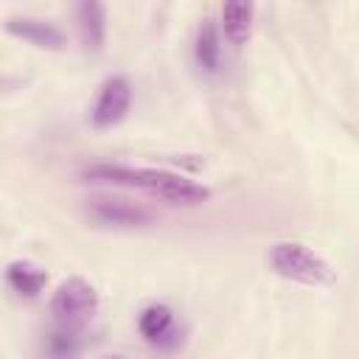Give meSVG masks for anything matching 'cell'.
I'll list each match as a JSON object with an SVG mask.
<instances>
[{"mask_svg":"<svg viewBox=\"0 0 359 359\" xmlns=\"http://www.w3.org/2000/svg\"><path fill=\"white\" fill-rule=\"evenodd\" d=\"M6 28L28 42H34L36 48H62L65 45V34L59 25H53L50 20H39V17H8Z\"/></svg>","mask_w":359,"mask_h":359,"instance_id":"ba28073f","label":"cell"},{"mask_svg":"<svg viewBox=\"0 0 359 359\" xmlns=\"http://www.w3.org/2000/svg\"><path fill=\"white\" fill-rule=\"evenodd\" d=\"M6 283L20 297H36L45 289V283H48V272L39 264H34V261L17 258V261H11L6 266Z\"/></svg>","mask_w":359,"mask_h":359,"instance_id":"9c48e42d","label":"cell"},{"mask_svg":"<svg viewBox=\"0 0 359 359\" xmlns=\"http://www.w3.org/2000/svg\"><path fill=\"white\" fill-rule=\"evenodd\" d=\"M98 311V292L84 278H67L50 294V314L59 323L84 325Z\"/></svg>","mask_w":359,"mask_h":359,"instance_id":"277c9868","label":"cell"},{"mask_svg":"<svg viewBox=\"0 0 359 359\" xmlns=\"http://www.w3.org/2000/svg\"><path fill=\"white\" fill-rule=\"evenodd\" d=\"M84 180L93 182H112L126 188H140L151 196H160L168 205H202L210 191L182 174L163 171V168H140V165H121V163H95L84 168Z\"/></svg>","mask_w":359,"mask_h":359,"instance_id":"6da1fadb","label":"cell"},{"mask_svg":"<svg viewBox=\"0 0 359 359\" xmlns=\"http://www.w3.org/2000/svg\"><path fill=\"white\" fill-rule=\"evenodd\" d=\"M137 331L146 342L157 345V348H177L180 345V325H177V314L171 306L165 303H149L140 309L137 314Z\"/></svg>","mask_w":359,"mask_h":359,"instance_id":"8992f818","label":"cell"},{"mask_svg":"<svg viewBox=\"0 0 359 359\" xmlns=\"http://www.w3.org/2000/svg\"><path fill=\"white\" fill-rule=\"evenodd\" d=\"M194 59L205 73H219L222 67V36L213 20H202L194 39Z\"/></svg>","mask_w":359,"mask_h":359,"instance_id":"8fae6325","label":"cell"},{"mask_svg":"<svg viewBox=\"0 0 359 359\" xmlns=\"http://www.w3.org/2000/svg\"><path fill=\"white\" fill-rule=\"evenodd\" d=\"M81 348H84L81 325L53 320L39 337V356L42 359H79Z\"/></svg>","mask_w":359,"mask_h":359,"instance_id":"52a82bcc","label":"cell"},{"mask_svg":"<svg viewBox=\"0 0 359 359\" xmlns=\"http://www.w3.org/2000/svg\"><path fill=\"white\" fill-rule=\"evenodd\" d=\"M104 359H123V356H104Z\"/></svg>","mask_w":359,"mask_h":359,"instance_id":"4fadbf2b","label":"cell"},{"mask_svg":"<svg viewBox=\"0 0 359 359\" xmlns=\"http://www.w3.org/2000/svg\"><path fill=\"white\" fill-rule=\"evenodd\" d=\"M84 213L90 222L101 227H146L154 222V213L126 196H112V194H95L84 202Z\"/></svg>","mask_w":359,"mask_h":359,"instance_id":"3957f363","label":"cell"},{"mask_svg":"<svg viewBox=\"0 0 359 359\" xmlns=\"http://www.w3.org/2000/svg\"><path fill=\"white\" fill-rule=\"evenodd\" d=\"M266 258H269V269L292 283H303V286L334 283L331 264L323 255H317L311 247H306L303 241H275Z\"/></svg>","mask_w":359,"mask_h":359,"instance_id":"7a4b0ae2","label":"cell"},{"mask_svg":"<svg viewBox=\"0 0 359 359\" xmlns=\"http://www.w3.org/2000/svg\"><path fill=\"white\" fill-rule=\"evenodd\" d=\"M76 25H79V34H81L84 48L101 50L104 36H107V14H104V6L95 3V0H81L76 6Z\"/></svg>","mask_w":359,"mask_h":359,"instance_id":"30bf717a","label":"cell"},{"mask_svg":"<svg viewBox=\"0 0 359 359\" xmlns=\"http://www.w3.org/2000/svg\"><path fill=\"white\" fill-rule=\"evenodd\" d=\"M255 6L252 3H227L222 6V31L233 45H244L252 31Z\"/></svg>","mask_w":359,"mask_h":359,"instance_id":"7c38bea8","label":"cell"},{"mask_svg":"<svg viewBox=\"0 0 359 359\" xmlns=\"http://www.w3.org/2000/svg\"><path fill=\"white\" fill-rule=\"evenodd\" d=\"M129 104H132V84L126 76L115 73V76H107L95 93V101L90 107V121L93 126L98 129H107V126H115L118 121H123V115L129 112Z\"/></svg>","mask_w":359,"mask_h":359,"instance_id":"5b68a950","label":"cell"}]
</instances>
